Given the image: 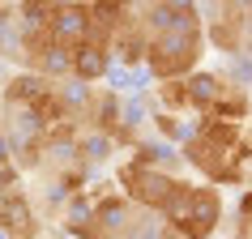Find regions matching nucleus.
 I'll list each match as a JSON object with an SVG mask.
<instances>
[{
  "instance_id": "nucleus-9",
  "label": "nucleus",
  "mask_w": 252,
  "mask_h": 239,
  "mask_svg": "<svg viewBox=\"0 0 252 239\" xmlns=\"http://www.w3.org/2000/svg\"><path fill=\"white\" fill-rule=\"evenodd\" d=\"M239 4H244V9H248V13H252V0H239Z\"/></svg>"
},
{
  "instance_id": "nucleus-6",
  "label": "nucleus",
  "mask_w": 252,
  "mask_h": 239,
  "mask_svg": "<svg viewBox=\"0 0 252 239\" xmlns=\"http://www.w3.org/2000/svg\"><path fill=\"white\" fill-rule=\"evenodd\" d=\"M188 103H192V116H214V107L226 98L231 90V81L218 73V68H197V73H188Z\"/></svg>"
},
{
  "instance_id": "nucleus-4",
  "label": "nucleus",
  "mask_w": 252,
  "mask_h": 239,
  "mask_svg": "<svg viewBox=\"0 0 252 239\" xmlns=\"http://www.w3.org/2000/svg\"><path fill=\"white\" fill-rule=\"evenodd\" d=\"M39 205L30 201V192L22 184L0 192V235L4 239H39Z\"/></svg>"
},
{
  "instance_id": "nucleus-7",
  "label": "nucleus",
  "mask_w": 252,
  "mask_h": 239,
  "mask_svg": "<svg viewBox=\"0 0 252 239\" xmlns=\"http://www.w3.org/2000/svg\"><path fill=\"white\" fill-rule=\"evenodd\" d=\"M111 68H116V56H111V47H107V43L86 39L81 47H73V77L90 81V86H103Z\"/></svg>"
},
{
  "instance_id": "nucleus-1",
  "label": "nucleus",
  "mask_w": 252,
  "mask_h": 239,
  "mask_svg": "<svg viewBox=\"0 0 252 239\" xmlns=\"http://www.w3.org/2000/svg\"><path fill=\"white\" fill-rule=\"evenodd\" d=\"M158 218L180 239H214L222 226V192L205 179H180Z\"/></svg>"
},
{
  "instance_id": "nucleus-2",
  "label": "nucleus",
  "mask_w": 252,
  "mask_h": 239,
  "mask_svg": "<svg viewBox=\"0 0 252 239\" xmlns=\"http://www.w3.org/2000/svg\"><path fill=\"white\" fill-rule=\"evenodd\" d=\"M180 179H184L180 171H167V167L150 162L146 154H137V149H128V154L120 158V167H116V188L128 201H137L141 209H150V213H162V205L171 201V192L180 188Z\"/></svg>"
},
{
  "instance_id": "nucleus-8",
  "label": "nucleus",
  "mask_w": 252,
  "mask_h": 239,
  "mask_svg": "<svg viewBox=\"0 0 252 239\" xmlns=\"http://www.w3.org/2000/svg\"><path fill=\"white\" fill-rule=\"evenodd\" d=\"M0 167H17V162H13V146H9L4 128H0Z\"/></svg>"
},
{
  "instance_id": "nucleus-3",
  "label": "nucleus",
  "mask_w": 252,
  "mask_h": 239,
  "mask_svg": "<svg viewBox=\"0 0 252 239\" xmlns=\"http://www.w3.org/2000/svg\"><path fill=\"white\" fill-rule=\"evenodd\" d=\"M201 22H205V39L210 52L218 56H239L252 43V13L239 0H201Z\"/></svg>"
},
{
  "instance_id": "nucleus-5",
  "label": "nucleus",
  "mask_w": 252,
  "mask_h": 239,
  "mask_svg": "<svg viewBox=\"0 0 252 239\" xmlns=\"http://www.w3.org/2000/svg\"><path fill=\"white\" fill-rule=\"evenodd\" d=\"M52 34L64 47H81L90 39V0H60L52 17Z\"/></svg>"
}]
</instances>
